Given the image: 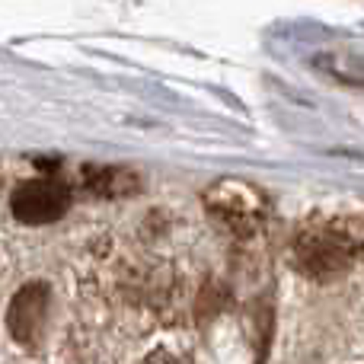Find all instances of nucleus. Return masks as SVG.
Instances as JSON below:
<instances>
[{"instance_id":"obj_2","label":"nucleus","mask_w":364,"mask_h":364,"mask_svg":"<svg viewBox=\"0 0 364 364\" xmlns=\"http://www.w3.org/2000/svg\"><path fill=\"white\" fill-rule=\"evenodd\" d=\"M42 294H45V291L38 288V284H32V288L19 291V294L13 297L10 333L16 336L19 342H29V336L42 329Z\"/></svg>"},{"instance_id":"obj_1","label":"nucleus","mask_w":364,"mask_h":364,"mask_svg":"<svg viewBox=\"0 0 364 364\" xmlns=\"http://www.w3.org/2000/svg\"><path fill=\"white\" fill-rule=\"evenodd\" d=\"M70 205V192L58 179H29L13 192V214L23 224H51L58 220Z\"/></svg>"}]
</instances>
